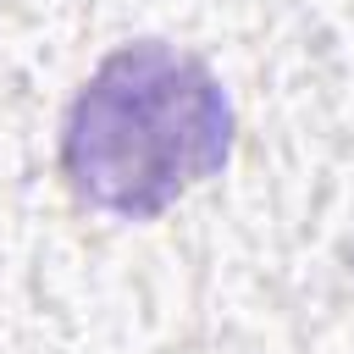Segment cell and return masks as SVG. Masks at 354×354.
Here are the masks:
<instances>
[{"instance_id": "1", "label": "cell", "mask_w": 354, "mask_h": 354, "mask_svg": "<svg viewBox=\"0 0 354 354\" xmlns=\"http://www.w3.org/2000/svg\"><path fill=\"white\" fill-rule=\"evenodd\" d=\"M232 105L205 61L166 44H122L66 116L61 166L105 210L149 216L227 160Z\"/></svg>"}]
</instances>
